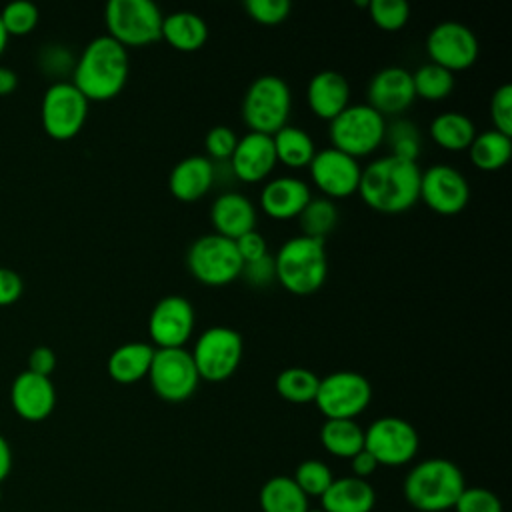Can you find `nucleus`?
<instances>
[{"label":"nucleus","instance_id":"f257e3e1","mask_svg":"<svg viewBox=\"0 0 512 512\" xmlns=\"http://www.w3.org/2000/svg\"><path fill=\"white\" fill-rule=\"evenodd\" d=\"M420 166L396 156H380L362 168L358 194L382 214H400L420 200Z\"/></svg>","mask_w":512,"mask_h":512},{"label":"nucleus","instance_id":"f03ea898","mask_svg":"<svg viewBox=\"0 0 512 512\" xmlns=\"http://www.w3.org/2000/svg\"><path fill=\"white\" fill-rule=\"evenodd\" d=\"M130 74L128 50L108 34L92 38L72 68V84L88 102H106L116 98Z\"/></svg>","mask_w":512,"mask_h":512},{"label":"nucleus","instance_id":"7ed1b4c3","mask_svg":"<svg viewBox=\"0 0 512 512\" xmlns=\"http://www.w3.org/2000/svg\"><path fill=\"white\" fill-rule=\"evenodd\" d=\"M274 258L276 282L296 296L318 292L328 276V256L324 240L308 236L288 238Z\"/></svg>","mask_w":512,"mask_h":512},{"label":"nucleus","instance_id":"20e7f679","mask_svg":"<svg viewBox=\"0 0 512 512\" xmlns=\"http://www.w3.org/2000/svg\"><path fill=\"white\" fill-rule=\"evenodd\" d=\"M466 488L462 470L446 458L418 462L404 480L408 504L420 512H444L454 508Z\"/></svg>","mask_w":512,"mask_h":512},{"label":"nucleus","instance_id":"39448f33","mask_svg":"<svg viewBox=\"0 0 512 512\" xmlns=\"http://www.w3.org/2000/svg\"><path fill=\"white\" fill-rule=\"evenodd\" d=\"M292 110V92L284 78L264 74L250 82L242 98V120L248 132L276 134L288 124Z\"/></svg>","mask_w":512,"mask_h":512},{"label":"nucleus","instance_id":"423d86ee","mask_svg":"<svg viewBox=\"0 0 512 512\" xmlns=\"http://www.w3.org/2000/svg\"><path fill=\"white\" fill-rule=\"evenodd\" d=\"M162 10L152 0H110L104 6L108 36L128 48L148 46L162 38Z\"/></svg>","mask_w":512,"mask_h":512},{"label":"nucleus","instance_id":"0eeeda50","mask_svg":"<svg viewBox=\"0 0 512 512\" xmlns=\"http://www.w3.org/2000/svg\"><path fill=\"white\" fill-rule=\"evenodd\" d=\"M384 132L386 118L368 104H348L328 126L332 148L356 160L372 154L384 142Z\"/></svg>","mask_w":512,"mask_h":512},{"label":"nucleus","instance_id":"6e6552de","mask_svg":"<svg viewBox=\"0 0 512 512\" xmlns=\"http://www.w3.org/2000/svg\"><path fill=\"white\" fill-rule=\"evenodd\" d=\"M242 264L236 242L216 232L198 236L186 254L190 274L206 286H224L234 282L240 278Z\"/></svg>","mask_w":512,"mask_h":512},{"label":"nucleus","instance_id":"1a4fd4ad","mask_svg":"<svg viewBox=\"0 0 512 512\" xmlns=\"http://www.w3.org/2000/svg\"><path fill=\"white\" fill-rule=\"evenodd\" d=\"M244 342L238 330L228 326L206 328L194 342L192 360L200 380H228L240 366Z\"/></svg>","mask_w":512,"mask_h":512},{"label":"nucleus","instance_id":"9d476101","mask_svg":"<svg viewBox=\"0 0 512 512\" xmlns=\"http://www.w3.org/2000/svg\"><path fill=\"white\" fill-rule=\"evenodd\" d=\"M372 400V384L352 370H338L320 378L314 404L326 420H354Z\"/></svg>","mask_w":512,"mask_h":512},{"label":"nucleus","instance_id":"9b49d317","mask_svg":"<svg viewBox=\"0 0 512 512\" xmlns=\"http://www.w3.org/2000/svg\"><path fill=\"white\" fill-rule=\"evenodd\" d=\"M86 96L68 80L52 82L40 102V120L44 132L54 140L74 138L88 118Z\"/></svg>","mask_w":512,"mask_h":512},{"label":"nucleus","instance_id":"f8f14e48","mask_svg":"<svg viewBox=\"0 0 512 512\" xmlns=\"http://www.w3.org/2000/svg\"><path fill=\"white\" fill-rule=\"evenodd\" d=\"M148 380L160 400L176 404L196 392L200 376L186 348H156Z\"/></svg>","mask_w":512,"mask_h":512},{"label":"nucleus","instance_id":"ddd939ff","mask_svg":"<svg viewBox=\"0 0 512 512\" xmlns=\"http://www.w3.org/2000/svg\"><path fill=\"white\" fill-rule=\"evenodd\" d=\"M420 446L416 428L398 416H382L364 430V450L380 466H402L410 462Z\"/></svg>","mask_w":512,"mask_h":512},{"label":"nucleus","instance_id":"4468645a","mask_svg":"<svg viewBox=\"0 0 512 512\" xmlns=\"http://www.w3.org/2000/svg\"><path fill=\"white\" fill-rule=\"evenodd\" d=\"M430 62L454 72L470 68L480 52L476 34L462 22L446 20L436 24L426 36Z\"/></svg>","mask_w":512,"mask_h":512},{"label":"nucleus","instance_id":"2eb2a0df","mask_svg":"<svg viewBox=\"0 0 512 512\" xmlns=\"http://www.w3.org/2000/svg\"><path fill=\"white\" fill-rule=\"evenodd\" d=\"M420 200L436 214H460L470 200L468 180L454 166L434 164L420 174Z\"/></svg>","mask_w":512,"mask_h":512},{"label":"nucleus","instance_id":"dca6fc26","mask_svg":"<svg viewBox=\"0 0 512 512\" xmlns=\"http://www.w3.org/2000/svg\"><path fill=\"white\" fill-rule=\"evenodd\" d=\"M194 308L178 294L160 298L148 318V334L156 348H184L194 332Z\"/></svg>","mask_w":512,"mask_h":512},{"label":"nucleus","instance_id":"f3484780","mask_svg":"<svg viewBox=\"0 0 512 512\" xmlns=\"http://www.w3.org/2000/svg\"><path fill=\"white\" fill-rule=\"evenodd\" d=\"M308 168L312 182L324 194V198L340 200L358 192L362 174L358 160L332 146L316 152Z\"/></svg>","mask_w":512,"mask_h":512},{"label":"nucleus","instance_id":"a211bd4d","mask_svg":"<svg viewBox=\"0 0 512 512\" xmlns=\"http://www.w3.org/2000/svg\"><path fill=\"white\" fill-rule=\"evenodd\" d=\"M414 98L412 72L400 66H386L378 70L366 86V104L384 118L398 116L408 110Z\"/></svg>","mask_w":512,"mask_h":512},{"label":"nucleus","instance_id":"6ab92c4d","mask_svg":"<svg viewBox=\"0 0 512 512\" xmlns=\"http://www.w3.org/2000/svg\"><path fill=\"white\" fill-rule=\"evenodd\" d=\"M228 164L240 182L256 184L266 180L278 164L272 136L260 132L244 134L238 138Z\"/></svg>","mask_w":512,"mask_h":512},{"label":"nucleus","instance_id":"aec40b11","mask_svg":"<svg viewBox=\"0 0 512 512\" xmlns=\"http://www.w3.org/2000/svg\"><path fill=\"white\" fill-rule=\"evenodd\" d=\"M10 404L22 420L42 422L56 406V388L48 376L22 370L10 386Z\"/></svg>","mask_w":512,"mask_h":512},{"label":"nucleus","instance_id":"412c9836","mask_svg":"<svg viewBox=\"0 0 512 512\" xmlns=\"http://www.w3.org/2000/svg\"><path fill=\"white\" fill-rule=\"evenodd\" d=\"M216 182V166L202 154H192L174 164L168 174V190L180 202H196Z\"/></svg>","mask_w":512,"mask_h":512},{"label":"nucleus","instance_id":"4be33fe9","mask_svg":"<svg viewBox=\"0 0 512 512\" xmlns=\"http://www.w3.org/2000/svg\"><path fill=\"white\" fill-rule=\"evenodd\" d=\"M312 198L310 186L296 176H276L260 190V208L274 220L298 218Z\"/></svg>","mask_w":512,"mask_h":512},{"label":"nucleus","instance_id":"5701e85b","mask_svg":"<svg viewBox=\"0 0 512 512\" xmlns=\"http://www.w3.org/2000/svg\"><path fill=\"white\" fill-rule=\"evenodd\" d=\"M306 100L316 118L330 122L350 104V84L336 70H320L308 80Z\"/></svg>","mask_w":512,"mask_h":512},{"label":"nucleus","instance_id":"b1692460","mask_svg":"<svg viewBox=\"0 0 512 512\" xmlns=\"http://www.w3.org/2000/svg\"><path fill=\"white\" fill-rule=\"evenodd\" d=\"M210 222L216 234L236 240L256 230V208L240 192H222L210 206Z\"/></svg>","mask_w":512,"mask_h":512},{"label":"nucleus","instance_id":"393cba45","mask_svg":"<svg viewBox=\"0 0 512 512\" xmlns=\"http://www.w3.org/2000/svg\"><path fill=\"white\" fill-rule=\"evenodd\" d=\"M320 498L324 512H370L376 504V492L370 482L356 476L332 480Z\"/></svg>","mask_w":512,"mask_h":512},{"label":"nucleus","instance_id":"a878e982","mask_svg":"<svg viewBox=\"0 0 512 512\" xmlns=\"http://www.w3.org/2000/svg\"><path fill=\"white\" fill-rule=\"evenodd\" d=\"M162 40L178 52H196L208 40L206 20L192 10H176L162 18Z\"/></svg>","mask_w":512,"mask_h":512},{"label":"nucleus","instance_id":"bb28decb","mask_svg":"<svg viewBox=\"0 0 512 512\" xmlns=\"http://www.w3.org/2000/svg\"><path fill=\"white\" fill-rule=\"evenodd\" d=\"M154 346L148 342H126L118 346L110 356L106 370L110 378L118 384H134L148 376L152 358H154Z\"/></svg>","mask_w":512,"mask_h":512},{"label":"nucleus","instance_id":"cd10ccee","mask_svg":"<svg viewBox=\"0 0 512 512\" xmlns=\"http://www.w3.org/2000/svg\"><path fill=\"white\" fill-rule=\"evenodd\" d=\"M430 136L442 150L462 152L468 150V146L472 144L476 136V126L466 114L450 110L432 118Z\"/></svg>","mask_w":512,"mask_h":512},{"label":"nucleus","instance_id":"c85d7f7f","mask_svg":"<svg viewBox=\"0 0 512 512\" xmlns=\"http://www.w3.org/2000/svg\"><path fill=\"white\" fill-rule=\"evenodd\" d=\"M272 142H274L276 162L288 168H306L316 154L314 140L310 138L308 132H304L298 126L286 124L276 134H272Z\"/></svg>","mask_w":512,"mask_h":512},{"label":"nucleus","instance_id":"c756f323","mask_svg":"<svg viewBox=\"0 0 512 512\" xmlns=\"http://www.w3.org/2000/svg\"><path fill=\"white\" fill-rule=\"evenodd\" d=\"M468 154L476 168L486 172L500 170L510 160L512 136H506L494 128L484 130L474 136L472 144L468 146Z\"/></svg>","mask_w":512,"mask_h":512},{"label":"nucleus","instance_id":"7c9ffc66","mask_svg":"<svg viewBox=\"0 0 512 512\" xmlns=\"http://www.w3.org/2000/svg\"><path fill=\"white\" fill-rule=\"evenodd\" d=\"M262 512H306L308 496L288 476H274L260 488Z\"/></svg>","mask_w":512,"mask_h":512},{"label":"nucleus","instance_id":"2f4dec72","mask_svg":"<svg viewBox=\"0 0 512 512\" xmlns=\"http://www.w3.org/2000/svg\"><path fill=\"white\" fill-rule=\"evenodd\" d=\"M320 442L332 456L350 460L364 448V430L354 420H326L320 428Z\"/></svg>","mask_w":512,"mask_h":512},{"label":"nucleus","instance_id":"473e14b6","mask_svg":"<svg viewBox=\"0 0 512 512\" xmlns=\"http://www.w3.org/2000/svg\"><path fill=\"white\" fill-rule=\"evenodd\" d=\"M302 236L324 240L338 224V208L330 198H310L298 214Z\"/></svg>","mask_w":512,"mask_h":512},{"label":"nucleus","instance_id":"72a5a7b5","mask_svg":"<svg viewBox=\"0 0 512 512\" xmlns=\"http://www.w3.org/2000/svg\"><path fill=\"white\" fill-rule=\"evenodd\" d=\"M320 378L302 366L284 368L276 376V392L292 404H310L316 398Z\"/></svg>","mask_w":512,"mask_h":512},{"label":"nucleus","instance_id":"f704fd0d","mask_svg":"<svg viewBox=\"0 0 512 512\" xmlns=\"http://www.w3.org/2000/svg\"><path fill=\"white\" fill-rule=\"evenodd\" d=\"M414 94L428 102L444 100L454 90V74L434 62H426L412 72Z\"/></svg>","mask_w":512,"mask_h":512},{"label":"nucleus","instance_id":"c9c22d12","mask_svg":"<svg viewBox=\"0 0 512 512\" xmlns=\"http://www.w3.org/2000/svg\"><path fill=\"white\" fill-rule=\"evenodd\" d=\"M384 140L390 146V156L410 160V162H416V158L420 156V148H422L420 130L414 122L406 118H396L394 122L386 124Z\"/></svg>","mask_w":512,"mask_h":512},{"label":"nucleus","instance_id":"e433bc0d","mask_svg":"<svg viewBox=\"0 0 512 512\" xmlns=\"http://www.w3.org/2000/svg\"><path fill=\"white\" fill-rule=\"evenodd\" d=\"M0 20L8 36H26L38 26L40 12L28 0H14L0 10Z\"/></svg>","mask_w":512,"mask_h":512},{"label":"nucleus","instance_id":"4c0bfd02","mask_svg":"<svg viewBox=\"0 0 512 512\" xmlns=\"http://www.w3.org/2000/svg\"><path fill=\"white\" fill-rule=\"evenodd\" d=\"M368 12L372 22L386 32L404 28L410 18V6L406 0H370Z\"/></svg>","mask_w":512,"mask_h":512},{"label":"nucleus","instance_id":"58836bf2","mask_svg":"<svg viewBox=\"0 0 512 512\" xmlns=\"http://www.w3.org/2000/svg\"><path fill=\"white\" fill-rule=\"evenodd\" d=\"M292 480L306 496H322L328 490V486L332 484L334 476L324 462L304 460L298 464Z\"/></svg>","mask_w":512,"mask_h":512},{"label":"nucleus","instance_id":"ea45409f","mask_svg":"<svg viewBox=\"0 0 512 512\" xmlns=\"http://www.w3.org/2000/svg\"><path fill=\"white\" fill-rule=\"evenodd\" d=\"M246 14L264 26H276L284 22L292 10V2L288 0H246Z\"/></svg>","mask_w":512,"mask_h":512},{"label":"nucleus","instance_id":"a19ab883","mask_svg":"<svg viewBox=\"0 0 512 512\" xmlns=\"http://www.w3.org/2000/svg\"><path fill=\"white\" fill-rule=\"evenodd\" d=\"M238 136L230 126H214L208 130L206 138H204V148H206V158H210L212 162H228L234 148H236Z\"/></svg>","mask_w":512,"mask_h":512},{"label":"nucleus","instance_id":"79ce46f5","mask_svg":"<svg viewBox=\"0 0 512 512\" xmlns=\"http://www.w3.org/2000/svg\"><path fill=\"white\" fill-rule=\"evenodd\" d=\"M490 120L494 130L512 136V86L502 84L490 98Z\"/></svg>","mask_w":512,"mask_h":512},{"label":"nucleus","instance_id":"37998d69","mask_svg":"<svg viewBox=\"0 0 512 512\" xmlns=\"http://www.w3.org/2000/svg\"><path fill=\"white\" fill-rule=\"evenodd\" d=\"M456 512H502L500 498L488 488H464L454 504Z\"/></svg>","mask_w":512,"mask_h":512},{"label":"nucleus","instance_id":"c03bdc74","mask_svg":"<svg viewBox=\"0 0 512 512\" xmlns=\"http://www.w3.org/2000/svg\"><path fill=\"white\" fill-rule=\"evenodd\" d=\"M240 276L252 286V288H266L276 280L274 272V258L270 254L254 260V262H244Z\"/></svg>","mask_w":512,"mask_h":512},{"label":"nucleus","instance_id":"a18cd8bd","mask_svg":"<svg viewBox=\"0 0 512 512\" xmlns=\"http://www.w3.org/2000/svg\"><path fill=\"white\" fill-rule=\"evenodd\" d=\"M234 242H236V250H238L242 262H254L268 254L266 238L258 230H250V232L242 234L240 238H236Z\"/></svg>","mask_w":512,"mask_h":512},{"label":"nucleus","instance_id":"49530a36","mask_svg":"<svg viewBox=\"0 0 512 512\" xmlns=\"http://www.w3.org/2000/svg\"><path fill=\"white\" fill-rule=\"evenodd\" d=\"M24 292L22 276L6 266H0V306L14 304Z\"/></svg>","mask_w":512,"mask_h":512},{"label":"nucleus","instance_id":"de8ad7c7","mask_svg":"<svg viewBox=\"0 0 512 512\" xmlns=\"http://www.w3.org/2000/svg\"><path fill=\"white\" fill-rule=\"evenodd\" d=\"M56 368V354L50 346H36L32 348V352L28 354V372L40 374V376H48L54 372Z\"/></svg>","mask_w":512,"mask_h":512},{"label":"nucleus","instance_id":"09e8293b","mask_svg":"<svg viewBox=\"0 0 512 512\" xmlns=\"http://www.w3.org/2000/svg\"><path fill=\"white\" fill-rule=\"evenodd\" d=\"M350 466H352V472H354L356 478L366 480L368 476H372V474L376 472V468H378L380 464L376 462V458H374L368 450L362 448L358 454H354V456L350 458Z\"/></svg>","mask_w":512,"mask_h":512},{"label":"nucleus","instance_id":"8fccbe9b","mask_svg":"<svg viewBox=\"0 0 512 512\" xmlns=\"http://www.w3.org/2000/svg\"><path fill=\"white\" fill-rule=\"evenodd\" d=\"M10 470H12V448L8 440L0 434V484L8 478Z\"/></svg>","mask_w":512,"mask_h":512},{"label":"nucleus","instance_id":"3c124183","mask_svg":"<svg viewBox=\"0 0 512 512\" xmlns=\"http://www.w3.org/2000/svg\"><path fill=\"white\" fill-rule=\"evenodd\" d=\"M18 86V76L12 68L0 66V96H8L16 90Z\"/></svg>","mask_w":512,"mask_h":512},{"label":"nucleus","instance_id":"603ef678","mask_svg":"<svg viewBox=\"0 0 512 512\" xmlns=\"http://www.w3.org/2000/svg\"><path fill=\"white\" fill-rule=\"evenodd\" d=\"M8 40H10V36L6 34L4 26H2V20H0V56L4 54V50H6V46H8Z\"/></svg>","mask_w":512,"mask_h":512},{"label":"nucleus","instance_id":"864d4df0","mask_svg":"<svg viewBox=\"0 0 512 512\" xmlns=\"http://www.w3.org/2000/svg\"><path fill=\"white\" fill-rule=\"evenodd\" d=\"M306 512H324V510H322V508H314V510H310V508H308Z\"/></svg>","mask_w":512,"mask_h":512},{"label":"nucleus","instance_id":"5fc2aeb1","mask_svg":"<svg viewBox=\"0 0 512 512\" xmlns=\"http://www.w3.org/2000/svg\"><path fill=\"white\" fill-rule=\"evenodd\" d=\"M0 502H2V486H0Z\"/></svg>","mask_w":512,"mask_h":512}]
</instances>
